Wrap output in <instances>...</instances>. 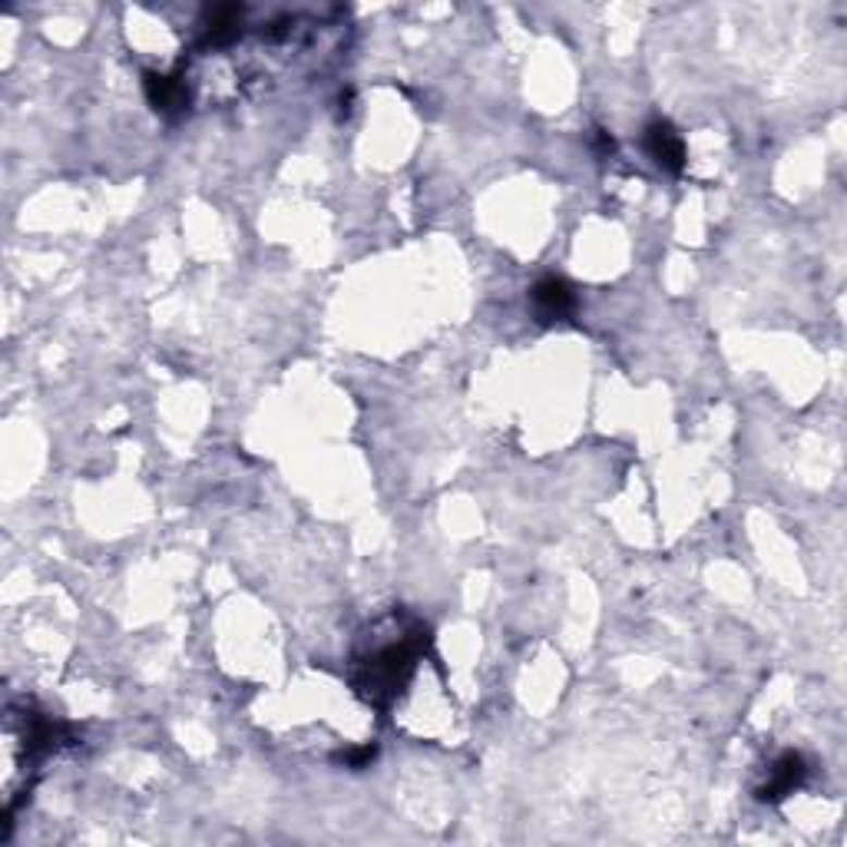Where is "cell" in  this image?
I'll use <instances>...</instances> for the list:
<instances>
[{"instance_id": "8992f818", "label": "cell", "mask_w": 847, "mask_h": 847, "mask_svg": "<svg viewBox=\"0 0 847 847\" xmlns=\"http://www.w3.org/2000/svg\"><path fill=\"white\" fill-rule=\"evenodd\" d=\"M242 24V8H216L209 14V40L212 44H225L238 34Z\"/></svg>"}, {"instance_id": "7a4b0ae2", "label": "cell", "mask_w": 847, "mask_h": 847, "mask_svg": "<svg viewBox=\"0 0 847 847\" xmlns=\"http://www.w3.org/2000/svg\"><path fill=\"white\" fill-rule=\"evenodd\" d=\"M642 139H646V152H649L662 169H668V173H683V165H686V143H683L679 133H675L672 123H665V120L649 123Z\"/></svg>"}, {"instance_id": "6da1fadb", "label": "cell", "mask_w": 847, "mask_h": 847, "mask_svg": "<svg viewBox=\"0 0 847 847\" xmlns=\"http://www.w3.org/2000/svg\"><path fill=\"white\" fill-rule=\"evenodd\" d=\"M420 629L414 633V639H401L388 649H381L378 655L368 659L365 665V675H361V689L368 699L375 702H388L407 679V672L414 668V659H417V649H420Z\"/></svg>"}, {"instance_id": "52a82bcc", "label": "cell", "mask_w": 847, "mask_h": 847, "mask_svg": "<svg viewBox=\"0 0 847 847\" xmlns=\"http://www.w3.org/2000/svg\"><path fill=\"white\" fill-rule=\"evenodd\" d=\"M371 758H375V748H371V745H365V748H355V751L342 754V761H345L348 769H365Z\"/></svg>"}, {"instance_id": "5b68a950", "label": "cell", "mask_w": 847, "mask_h": 847, "mask_svg": "<svg viewBox=\"0 0 847 847\" xmlns=\"http://www.w3.org/2000/svg\"><path fill=\"white\" fill-rule=\"evenodd\" d=\"M146 97L156 110L169 113V110H180L186 107V87L176 76H165V73H146Z\"/></svg>"}, {"instance_id": "277c9868", "label": "cell", "mask_w": 847, "mask_h": 847, "mask_svg": "<svg viewBox=\"0 0 847 847\" xmlns=\"http://www.w3.org/2000/svg\"><path fill=\"white\" fill-rule=\"evenodd\" d=\"M533 308H537V315H540L543 321L566 318V315L576 308V295H573V289H569L563 279L550 275V279H543V282L533 285Z\"/></svg>"}, {"instance_id": "3957f363", "label": "cell", "mask_w": 847, "mask_h": 847, "mask_svg": "<svg viewBox=\"0 0 847 847\" xmlns=\"http://www.w3.org/2000/svg\"><path fill=\"white\" fill-rule=\"evenodd\" d=\"M805 775H808V765H805V758L798 754V751H785L778 761H775V769H772V775H769V782L758 788V798L761 801H782V798H788L801 782H805Z\"/></svg>"}]
</instances>
